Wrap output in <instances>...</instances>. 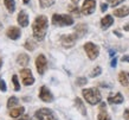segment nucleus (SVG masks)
<instances>
[{
	"label": "nucleus",
	"mask_w": 129,
	"mask_h": 120,
	"mask_svg": "<svg viewBox=\"0 0 129 120\" xmlns=\"http://www.w3.org/2000/svg\"><path fill=\"white\" fill-rule=\"evenodd\" d=\"M47 25H49V22H47V18L45 16H38L35 19V22L32 24V30H33V36L37 41L40 42L45 38Z\"/></svg>",
	"instance_id": "1"
},
{
	"label": "nucleus",
	"mask_w": 129,
	"mask_h": 120,
	"mask_svg": "<svg viewBox=\"0 0 129 120\" xmlns=\"http://www.w3.org/2000/svg\"><path fill=\"white\" fill-rule=\"evenodd\" d=\"M83 96L86 100V102H89L90 105H97L101 102L102 96L101 93L98 92L96 88H89V89H83Z\"/></svg>",
	"instance_id": "2"
},
{
	"label": "nucleus",
	"mask_w": 129,
	"mask_h": 120,
	"mask_svg": "<svg viewBox=\"0 0 129 120\" xmlns=\"http://www.w3.org/2000/svg\"><path fill=\"white\" fill-rule=\"evenodd\" d=\"M52 24L56 26H70L74 24V18L68 14H53Z\"/></svg>",
	"instance_id": "3"
},
{
	"label": "nucleus",
	"mask_w": 129,
	"mask_h": 120,
	"mask_svg": "<svg viewBox=\"0 0 129 120\" xmlns=\"http://www.w3.org/2000/svg\"><path fill=\"white\" fill-rule=\"evenodd\" d=\"M84 50H85L86 55H88V57L90 59H95V58H97L98 54H100V49L96 44L91 42H88L84 44Z\"/></svg>",
	"instance_id": "4"
},
{
	"label": "nucleus",
	"mask_w": 129,
	"mask_h": 120,
	"mask_svg": "<svg viewBox=\"0 0 129 120\" xmlns=\"http://www.w3.org/2000/svg\"><path fill=\"white\" fill-rule=\"evenodd\" d=\"M36 68H37V71H38L39 75H43L45 73V70L47 68V61L46 57L43 54H40L38 57L36 58Z\"/></svg>",
	"instance_id": "5"
},
{
	"label": "nucleus",
	"mask_w": 129,
	"mask_h": 120,
	"mask_svg": "<svg viewBox=\"0 0 129 120\" xmlns=\"http://www.w3.org/2000/svg\"><path fill=\"white\" fill-rule=\"evenodd\" d=\"M35 116H36V119L37 120H50V119H52V118H55L52 111L49 109V108L38 109V111L35 113Z\"/></svg>",
	"instance_id": "6"
},
{
	"label": "nucleus",
	"mask_w": 129,
	"mask_h": 120,
	"mask_svg": "<svg viewBox=\"0 0 129 120\" xmlns=\"http://www.w3.org/2000/svg\"><path fill=\"white\" fill-rule=\"evenodd\" d=\"M20 77L25 86H32L35 83V77L30 69H23L20 71Z\"/></svg>",
	"instance_id": "7"
},
{
	"label": "nucleus",
	"mask_w": 129,
	"mask_h": 120,
	"mask_svg": "<svg viewBox=\"0 0 129 120\" xmlns=\"http://www.w3.org/2000/svg\"><path fill=\"white\" fill-rule=\"evenodd\" d=\"M77 37H78L77 35H64L60 38V43H62L63 47L71 48L75 45V43L77 41Z\"/></svg>",
	"instance_id": "8"
},
{
	"label": "nucleus",
	"mask_w": 129,
	"mask_h": 120,
	"mask_svg": "<svg viewBox=\"0 0 129 120\" xmlns=\"http://www.w3.org/2000/svg\"><path fill=\"white\" fill-rule=\"evenodd\" d=\"M95 7H96V1L95 0H85L82 6V13L85 16H89L91 13H94Z\"/></svg>",
	"instance_id": "9"
},
{
	"label": "nucleus",
	"mask_w": 129,
	"mask_h": 120,
	"mask_svg": "<svg viewBox=\"0 0 129 120\" xmlns=\"http://www.w3.org/2000/svg\"><path fill=\"white\" fill-rule=\"evenodd\" d=\"M39 99L44 102H51V101L53 100V96H52V93H51L49 88L43 86L39 90Z\"/></svg>",
	"instance_id": "10"
},
{
	"label": "nucleus",
	"mask_w": 129,
	"mask_h": 120,
	"mask_svg": "<svg viewBox=\"0 0 129 120\" xmlns=\"http://www.w3.org/2000/svg\"><path fill=\"white\" fill-rule=\"evenodd\" d=\"M21 35V32H20V29L17 26H11L7 29V31H6V36H7L8 38L13 39V41H16L18 39Z\"/></svg>",
	"instance_id": "11"
},
{
	"label": "nucleus",
	"mask_w": 129,
	"mask_h": 120,
	"mask_svg": "<svg viewBox=\"0 0 129 120\" xmlns=\"http://www.w3.org/2000/svg\"><path fill=\"white\" fill-rule=\"evenodd\" d=\"M17 20H18V23H19L20 26L26 27L28 25V16H27V13H26L25 11H20L19 14H18Z\"/></svg>",
	"instance_id": "12"
},
{
	"label": "nucleus",
	"mask_w": 129,
	"mask_h": 120,
	"mask_svg": "<svg viewBox=\"0 0 129 120\" xmlns=\"http://www.w3.org/2000/svg\"><path fill=\"white\" fill-rule=\"evenodd\" d=\"M108 102L109 104H122L123 102V96L121 93H115V94H110L108 96Z\"/></svg>",
	"instance_id": "13"
},
{
	"label": "nucleus",
	"mask_w": 129,
	"mask_h": 120,
	"mask_svg": "<svg viewBox=\"0 0 129 120\" xmlns=\"http://www.w3.org/2000/svg\"><path fill=\"white\" fill-rule=\"evenodd\" d=\"M97 119L98 120H111L109 114H108L106 111V104H104V102H102V104L100 105V113H98Z\"/></svg>",
	"instance_id": "14"
},
{
	"label": "nucleus",
	"mask_w": 129,
	"mask_h": 120,
	"mask_svg": "<svg viewBox=\"0 0 129 120\" xmlns=\"http://www.w3.org/2000/svg\"><path fill=\"white\" fill-rule=\"evenodd\" d=\"M17 62H18L19 66L25 67V66H27L28 62H30V57H28V55H26V54H19L18 57H17Z\"/></svg>",
	"instance_id": "15"
},
{
	"label": "nucleus",
	"mask_w": 129,
	"mask_h": 120,
	"mask_svg": "<svg viewBox=\"0 0 129 120\" xmlns=\"http://www.w3.org/2000/svg\"><path fill=\"white\" fill-rule=\"evenodd\" d=\"M114 23V19H113V17L111 16H106V17H103L101 20V26L103 30H106V29H108L109 26H111Z\"/></svg>",
	"instance_id": "16"
},
{
	"label": "nucleus",
	"mask_w": 129,
	"mask_h": 120,
	"mask_svg": "<svg viewBox=\"0 0 129 120\" xmlns=\"http://www.w3.org/2000/svg\"><path fill=\"white\" fill-rule=\"evenodd\" d=\"M129 14V7L127 6H123L121 8H117L114 11V16L118 17V18H123V17H127Z\"/></svg>",
	"instance_id": "17"
},
{
	"label": "nucleus",
	"mask_w": 129,
	"mask_h": 120,
	"mask_svg": "<svg viewBox=\"0 0 129 120\" xmlns=\"http://www.w3.org/2000/svg\"><path fill=\"white\" fill-rule=\"evenodd\" d=\"M75 31H76V35L78 37H84V35L88 31V27H86L85 24H78L76 26V29H75Z\"/></svg>",
	"instance_id": "18"
},
{
	"label": "nucleus",
	"mask_w": 129,
	"mask_h": 120,
	"mask_svg": "<svg viewBox=\"0 0 129 120\" xmlns=\"http://www.w3.org/2000/svg\"><path fill=\"white\" fill-rule=\"evenodd\" d=\"M118 81L122 86H128L129 85V74L124 73V71H121L118 74Z\"/></svg>",
	"instance_id": "19"
},
{
	"label": "nucleus",
	"mask_w": 129,
	"mask_h": 120,
	"mask_svg": "<svg viewBox=\"0 0 129 120\" xmlns=\"http://www.w3.org/2000/svg\"><path fill=\"white\" fill-rule=\"evenodd\" d=\"M75 105H76L77 109L82 113L83 115H86V108H85V106H84V104H83V101L81 100L79 97H76V99H75Z\"/></svg>",
	"instance_id": "20"
},
{
	"label": "nucleus",
	"mask_w": 129,
	"mask_h": 120,
	"mask_svg": "<svg viewBox=\"0 0 129 120\" xmlns=\"http://www.w3.org/2000/svg\"><path fill=\"white\" fill-rule=\"evenodd\" d=\"M25 112V108L24 107H17V108H11V112H10V115L12 118H18L21 114H24Z\"/></svg>",
	"instance_id": "21"
},
{
	"label": "nucleus",
	"mask_w": 129,
	"mask_h": 120,
	"mask_svg": "<svg viewBox=\"0 0 129 120\" xmlns=\"http://www.w3.org/2000/svg\"><path fill=\"white\" fill-rule=\"evenodd\" d=\"M5 6L7 7V11L13 13L14 10H16V3L14 0H5Z\"/></svg>",
	"instance_id": "22"
},
{
	"label": "nucleus",
	"mask_w": 129,
	"mask_h": 120,
	"mask_svg": "<svg viewBox=\"0 0 129 120\" xmlns=\"http://www.w3.org/2000/svg\"><path fill=\"white\" fill-rule=\"evenodd\" d=\"M24 47H25V49H27V50L33 51L36 49V43L33 42L32 39H27V41L25 42V44H24Z\"/></svg>",
	"instance_id": "23"
},
{
	"label": "nucleus",
	"mask_w": 129,
	"mask_h": 120,
	"mask_svg": "<svg viewBox=\"0 0 129 120\" xmlns=\"http://www.w3.org/2000/svg\"><path fill=\"white\" fill-rule=\"evenodd\" d=\"M55 0H39V5L42 8H47L50 7L51 5H53Z\"/></svg>",
	"instance_id": "24"
},
{
	"label": "nucleus",
	"mask_w": 129,
	"mask_h": 120,
	"mask_svg": "<svg viewBox=\"0 0 129 120\" xmlns=\"http://www.w3.org/2000/svg\"><path fill=\"white\" fill-rule=\"evenodd\" d=\"M18 105V99L16 96H11L7 101V108H13L14 106Z\"/></svg>",
	"instance_id": "25"
},
{
	"label": "nucleus",
	"mask_w": 129,
	"mask_h": 120,
	"mask_svg": "<svg viewBox=\"0 0 129 120\" xmlns=\"http://www.w3.org/2000/svg\"><path fill=\"white\" fill-rule=\"evenodd\" d=\"M12 81H13V85H14V90H20V85L19 82H18V76L17 75H13L12 76Z\"/></svg>",
	"instance_id": "26"
},
{
	"label": "nucleus",
	"mask_w": 129,
	"mask_h": 120,
	"mask_svg": "<svg viewBox=\"0 0 129 120\" xmlns=\"http://www.w3.org/2000/svg\"><path fill=\"white\" fill-rule=\"evenodd\" d=\"M101 73H102L101 67H96V68L92 70V73L90 74V76H91V77H96V76H98V75H100Z\"/></svg>",
	"instance_id": "27"
},
{
	"label": "nucleus",
	"mask_w": 129,
	"mask_h": 120,
	"mask_svg": "<svg viewBox=\"0 0 129 120\" xmlns=\"http://www.w3.org/2000/svg\"><path fill=\"white\" fill-rule=\"evenodd\" d=\"M107 1H108V4H109L111 7H115V6H117L118 4L123 3L124 0H107Z\"/></svg>",
	"instance_id": "28"
},
{
	"label": "nucleus",
	"mask_w": 129,
	"mask_h": 120,
	"mask_svg": "<svg viewBox=\"0 0 129 120\" xmlns=\"http://www.w3.org/2000/svg\"><path fill=\"white\" fill-rule=\"evenodd\" d=\"M86 78L85 77H78L77 80H76V83H77V86H84L86 83Z\"/></svg>",
	"instance_id": "29"
},
{
	"label": "nucleus",
	"mask_w": 129,
	"mask_h": 120,
	"mask_svg": "<svg viewBox=\"0 0 129 120\" xmlns=\"http://www.w3.org/2000/svg\"><path fill=\"white\" fill-rule=\"evenodd\" d=\"M69 11L72 12V13H75V14H77V16L79 14L78 8H77V7H75V6H69Z\"/></svg>",
	"instance_id": "30"
},
{
	"label": "nucleus",
	"mask_w": 129,
	"mask_h": 120,
	"mask_svg": "<svg viewBox=\"0 0 129 120\" xmlns=\"http://www.w3.org/2000/svg\"><path fill=\"white\" fill-rule=\"evenodd\" d=\"M0 90H1V92H6V90H7V88H6V83H5L4 80L0 81Z\"/></svg>",
	"instance_id": "31"
},
{
	"label": "nucleus",
	"mask_w": 129,
	"mask_h": 120,
	"mask_svg": "<svg viewBox=\"0 0 129 120\" xmlns=\"http://www.w3.org/2000/svg\"><path fill=\"white\" fill-rule=\"evenodd\" d=\"M125 120H129V109H125L124 111V114H123Z\"/></svg>",
	"instance_id": "32"
},
{
	"label": "nucleus",
	"mask_w": 129,
	"mask_h": 120,
	"mask_svg": "<svg viewBox=\"0 0 129 120\" xmlns=\"http://www.w3.org/2000/svg\"><path fill=\"white\" fill-rule=\"evenodd\" d=\"M107 8H108V5H107V4H102V5H101V10H102V12H106V11H107Z\"/></svg>",
	"instance_id": "33"
},
{
	"label": "nucleus",
	"mask_w": 129,
	"mask_h": 120,
	"mask_svg": "<svg viewBox=\"0 0 129 120\" xmlns=\"http://www.w3.org/2000/svg\"><path fill=\"white\" fill-rule=\"evenodd\" d=\"M122 61H123V62H129V55L123 56V57H122Z\"/></svg>",
	"instance_id": "34"
},
{
	"label": "nucleus",
	"mask_w": 129,
	"mask_h": 120,
	"mask_svg": "<svg viewBox=\"0 0 129 120\" xmlns=\"http://www.w3.org/2000/svg\"><path fill=\"white\" fill-rule=\"evenodd\" d=\"M116 63H117V59H116V58H114L113 61H111V67H116Z\"/></svg>",
	"instance_id": "35"
},
{
	"label": "nucleus",
	"mask_w": 129,
	"mask_h": 120,
	"mask_svg": "<svg viewBox=\"0 0 129 120\" xmlns=\"http://www.w3.org/2000/svg\"><path fill=\"white\" fill-rule=\"evenodd\" d=\"M114 33H115V35H117V37H122V35L117 31V30H115V31H114Z\"/></svg>",
	"instance_id": "36"
},
{
	"label": "nucleus",
	"mask_w": 129,
	"mask_h": 120,
	"mask_svg": "<svg viewBox=\"0 0 129 120\" xmlns=\"http://www.w3.org/2000/svg\"><path fill=\"white\" fill-rule=\"evenodd\" d=\"M109 54H110V56H111V57H114V56H115V51H114V50H109Z\"/></svg>",
	"instance_id": "37"
},
{
	"label": "nucleus",
	"mask_w": 129,
	"mask_h": 120,
	"mask_svg": "<svg viewBox=\"0 0 129 120\" xmlns=\"http://www.w3.org/2000/svg\"><path fill=\"white\" fill-rule=\"evenodd\" d=\"M123 29H124L125 31H129V24H127V25H124V26H123Z\"/></svg>",
	"instance_id": "38"
},
{
	"label": "nucleus",
	"mask_w": 129,
	"mask_h": 120,
	"mask_svg": "<svg viewBox=\"0 0 129 120\" xmlns=\"http://www.w3.org/2000/svg\"><path fill=\"white\" fill-rule=\"evenodd\" d=\"M30 119V116H27V115H25L24 118H21V119H18V120H28Z\"/></svg>",
	"instance_id": "39"
},
{
	"label": "nucleus",
	"mask_w": 129,
	"mask_h": 120,
	"mask_svg": "<svg viewBox=\"0 0 129 120\" xmlns=\"http://www.w3.org/2000/svg\"><path fill=\"white\" fill-rule=\"evenodd\" d=\"M23 3L24 4H28V3H30V0H23Z\"/></svg>",
	"instance_id": "40"
},
{
	"label": "nucleus",
	"mask_w": 129,
	"mask_h": 120,
	"mask_svg": "<svg viewBox=\"0 0 129 120\" xmlns=\"http://www.w3.org/2000/svg\"><path fill=\"white\" fill-rule=\"evenodd\" d=\"M71 1H72V3H74V4H77V3H78L79 0H71Z\"/></svg>",
	"instance_id": "41"
},
{
	"label": "nucleus",
	"mask_w": 129,
	"mask_h": 120,
	"mask_svg": "<svg viewBox=\"0 0 129 120\" xmlns=\"http://www.w3.org/2000/svg\"><path fill=\"white\" fill-rule=\"evenodd\" d=\"M1 66H3V61H1V58H0V68H1Z\"/></svg>",
	"instance_id": "42"
},
{
	"label": "nucleus",
	"mask_w": 129,
	"mask_h": 120,
	"mask_svg": "<svg viewBox=\"0 0 129 120\" xmlns=\"http://www.w3.org/2000/svg\"><path fill=\"white\" fill-rule=\"evenodd\" d=\"M50 120H56V119H55V118H52V119H50Z\"/></svg>",
	"instance_id": "43"
}]
</instances>
